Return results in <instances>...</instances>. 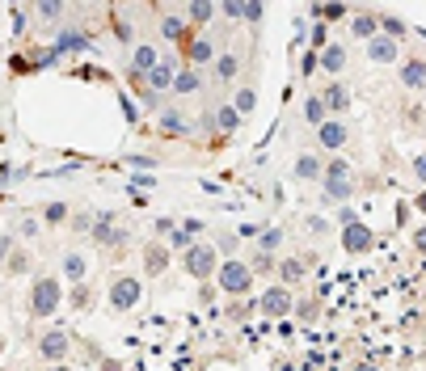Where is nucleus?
Wrapping results in <instances>:
<instances>
[{
  "label": "nucleus",
  "instance_id": "nucleus-55",
  "mask_svg": "<svg viewBox=\"0 0 426 371\" xmlns=\"http://www.w3.org/2000/svg\"><path fill=\"white\" fill-rule=\"evenodd\" d=\"M106 371H118V363H106Z\"/></svg>",
  "mask_w": 426,
  "mask_h": 371
},
{
  "label": "nucleus",
  "instance_id": "nucleus-13",
  "mask_svg": "<svg viewBox=\"0 0 426 371\" xmlns=\"http://www.w3.org/2000/svg\"><path fill=\"white\" fill-rule=\"evenodd\" d=\"M397 59H401V46L392 43L388 34H380V39L367 43V63H397Z\"/></svg>",
  "mask_w": 426,
  "mask_h": 371
},
{
  "label": "nucleus",
  "instance_id": "nucleus-35",
  "mask_svg": "<svg viewBox=\"0 0 426 371\" xmlns=\"http://www.w3.org/2000/svg\"><path fill=\"white\" fill-rule=\"evenodd\" d=\"M34 13H39L43 21H59V17H64V4H59V0H43Z\"/></svg>",
  "mask_w": 426,
  "mask_h": 371
},
{
  "label": "nucleus",
  "instance_id": "nucleus-5",
  "mask_svg": "<svg viewBox=\"0 0 426 371\" xmlns=\"http://www.w3.org/2000/svg\"><path fill=\"white\" fill-rule=\"evenodd\" d=\"M178 72H182V68H178V59L169 55V59H161V63L143 76V85H148V93H156V97H161V93H173V85H178Z\"/></svg>",
  "mask_w": 426,
  "mask_h": 371
},
{
  "label": "nucleus",
  "instance_id": "nucleus-4",
  "mask_svg": "<svg viewBox=\"0 0 426 371\" xmlns=\"http://www.w3.org/2000/svg\"><path fill=\"white\" fill-rule=\"evenodd\" d=\"M106 300H110V308H114V312H131V308L143 300V283L136 275H118L114 283H110Z\"/></svg>",
  "mask_w": 426,
  "mask_h": 371
},
{
  "label": "nucleus",
  "instance_id": "nucleus-40",
  "mask_svg": "<svg viewBox=\"0 0 426 371\" xmlns=\"http://www.w3.org/2000/svg\"><path fill=\"white\" fill-rule=\"evenodd\" d=\"M220 13H224L228 21H245V4H237V0H228V4H220Z\"/></svg>",
  "mask_w": 426,
  "mask_h": 371
},
{
  "label": "nucleus",
  "instance_id": "nucleus-26",
  "mask_svg": "<svg viewBox=\"0 0 426 371\" xmlns=\"http://www.w3.org/2000/svg\"><path fill=\"white\" fill-rule=\"evenodd\" d=\"M198 85H203V76H198L194 68H182V72H178V85H173V93H178V97H186V93H198Z\"/></svg>",
  "mask_w": 426,
  "mask_h": 371
},
{
  "label": "nucleus",
  "instance_id": "nucleus-23",
  "mask_svg": "<svg viewBox=\"0 0 426 371\" xmlns=\"http://www.w3.org/2000/svg\"><path fill=\"white\" fill-rule=\"evenodd\" d=\"M304 275H308V266H304L300 258H287V262H279V278H283V287L304 283Z\"/></svg>",
  "mask_w": 426,
  "mask_h": 371
},
{
  "label": "nucleus",
  "instance_id": "nucleus-54",
  "mask_svg": "<svg viewBox=\"0 0 426 371\" xmlns=\"http://www.w3.org/2000/svg\"><path fill=\"white\" fill-rule=\"evenodd\" d=\"M47 371H72V367H68V363H51Z\"/></svg>",
  "mask_w": 426,
  "mask_h": 371
},
{
  "label": "nucleus",
  "instance_id": "nucleus-51",
  "mask_svg": "<svg viewBox=\"0 0 426 371\" xmlns=\"http://www.w3.org/2000/svg\"><path fill=\"white\" fill-rule=\"evenodd\" d=\"M182 228H186L190 236H198V232H207V228H203V224H198V220H186V224H182Z\"/></svg>",
  "mask_w": 426,
  "mask_h": 371
},
{
  "label": "nucleus",
  "instance_id": "nucleus-18",
  "mask_svg": "<svg viewBox=\"0 0 426 371\" xmlns=\"http://www.w3.org/2000/svg\"><path fill=\"white\" fill-rule=\"evenodd\" d=\"M85 275H89L85 253H64V278H68V283H85Z\"/></svg>",
  "mask_w": 426,
  "mask_h": 371
},
{
  "label": "nucleus",
  "instance_id": "nucleus-22",
  "mask_svg": "<svg viewBox=\"0 0 426 371\" xmlns=\"http://www.w3.org/2000/svg\"><path fill=\"white\" fill-rule=\"evenodd\" d=\"M321 68L338 76V72L346 68V46H342V43H330V46H325V51H321Z\"/></svg>",
  "mask_w": 426,
  "mask_h": 371
},
{
  "label": "nucleus",
  "instance_id": "nucleus-27",
  "mask_svg": "<svg viewBox=\"0 0 426 371\" xmlns=\"http://www.w3.org/2000/svg\"><path fill=\"white\" fill-rule=\"evenodd\" d=\"M161 131H165V136H186L190 127L178 110H165V114H161Z\"/></svg>",
  "mask_w": 426,
  "mask_h": 371
},
{
  "label": "nucleus",
  "instance_id": "nucleus-49",
  "mask_svg": "<svg viewBox=\"0 0 426 371\" xmlns=\"http://www.w3.org/2000/svg\"><path fill=\"white\" fill-rule=\"evenodd\" d=\"M131 190H152V178H148V173H140V178H131Z\"/></svg>",
  "mask_w": 426,
  "mask_h": 371
},
{
  "label": "nucleus",
  "instance_id": "nucleus-31",
  "mask_svg": "<svg viewBox=\"0 0 426 371\" xmlns=\"http://www.w3.org/2000/svg\"><path fill=\"white\" fill-rule=\"evenodd\" d=\"M233 106H237V114H240V118H245V114H253V106H258V93H253V89H237Z\"/></svg>",
  "mask_w": 426,
  "mask_h": 371
},
{
  "label": "nucleus",
  "instance_id": "nucleus-10",
  "mask_svg": "<svg viewBox=\"0 0 426 371\" xmlns=\"http://www.w3.org/2000/svg\"><path fill=\"white\" fill-rule=\"evenodd\" d=\"M317 139H321V148H325V152H333V156H338V152L346 148L350 131H346V123H342V118H330L325 127H317Z\"/></svg>",
  "mask_w": 426,
  "mask_h": 371
},
{
  "label": "nucleus",
  "instance_id": "nucleus-52",
  "mask_svg": "<svg viewBox=\"0 0 426 371\" xmlns=\"http://www.w3.org/2000/svg\"><path fill=\"white\" fill-rule=\"evenodd\" d=\"M414 207H418V211H422V215H426V186H422V194L414 198Z\"/></svg>",
  "mask_w": 426,
  "mask_h": 371
},
{
  "label": "nucleus",
  "instance_id": "nucleus-1",
  "mask_svg": "<svg viewBox=\"0 0 426 371\" xmlns=\"http://www.w3.org/2000/svg\"><path fill=\"white\" fill-rule=\"evenodd\" d=\"M59 304H64V283L51 278V275H39L34 278V287H30V317L43 321V317H51Z\"/></svg>",
  "mask_w": 426,
  "mask_h": 371
},
{
  "label": "nucleus",
  "instance_id": "nucleus-39",
  "mask_svg": "<svg viewBox=\"0 0 426 371\" xmlns=\"http://www.w3.org/2000/svg\"><path fill=\"white\" fill-rule=\"evenodd\" d=\"M317 17H325V21H342V17H346V4H321V9H317Z\"/></svg>",
  "mask_w": 426,
  "mask_h": 371
},
{
  "label": "nucleus",
  "instance_id": "nucleus-34",
  "mask_svg": "<svg viewBox=\"0 0 426 371\" xmlns=\"http://www.w3.org/2000/svg\"><path fill=\"white\" fill-rule=\"evenodd\" d=\"M43 220H47V224H64V220H68V203H59V198L47 203V207H43Z\"/></svg>",
  "mask_w": 426,
  "mask_h": 371
},
{
  "label": "nucleus",
  "instance_id": "nucleus-25",
  "mask_svg": "<svg viewBox=\"0 0 426 371\" xmlns=\"http://www.w3.org/2000/svg\"><path fill=\"white\" fill-rule=\"evenodd\" d=\"M215 127H220L224 136H233V131L240 127V114H237V106H220V110H215Z\"/></svg>",
  "mask_w": 426,
  "mask_h": 371
},
{
  "label": "nucleus",
  "instance_id": "nucleus-41",
  "mask_svg": "<svg viewBox=\"0 0 426 371\" xmlns=\"http://www.w3.org/2000/svg\"><path fill=\"white\" fill-rule=\"evenodd\" d=\"M308 232H313V236H325V232H330V220H321V215H308Z\"/></svg>",
  "mask_w": 426,
  "mask_h": 371
},
{
  "label": "nucleus",
  "instance_id": "nucleus-12",
  "mask_svg": "<svg viewBox=\"0 0 426 371\" xmlns=\"http://www.w3.org/2000/svg\"><path fill=\"white\" fill-rule=\"evenodd\" d=\"M161 59H165V55H161L152 43H136V51H131V72H136V76H148Z\"/></svg>",
  "mask_w": 426,
  "mask_h": 371
},
{
  "label": "nucleus",
  "instance_id": "nucleus-30",
  "mask_svg": "<svg viewBox=\"0 0 426 371\" xmlns=\"http://www.w3.org/2000/svg\"><path fill=\"white\" fill-rule=\"evenodd\" d=\"M237 68H240L237 55H220V59H215V76H220V81H233V76H237Z\"/></svg>",
  "mask_w": 426,
  "mask_h": 371
},
{
  "label": "nucleus",
  "instance_id": "nucleus-50",
  "mask_svg": "<svg viewBox=\"0 0 426 371\" xmlns=\"http://www.w3.org/2000/svg\"><path fill=\"white\" fill-rule=\"evenodd\" d=\"M131 165H136V169H143V173H148V169H152L156 161H152V156H131Z\"/></svg>",
  "mask_w": 426,
  "mask_h": 371
},
{
  "label": "nucleus",
  "instance_id": "nucleus-3",
  "mask_svg": "<svg viewBox=\"0 0 426 371\" xmlns=\"http://www.w3.org/2000/svg\"><path fill=\"white\" fill-rule=\"evenodd\" d=\"M182 266H186L190 278H215L220 275V253H215V245H207V240H198L194 249H186L182 253Z\"/></svg>",
  "mask_w": 426,
  "mask_h": 371
},
{
  "label": "nucleus",
  "instance_id": "nucleus-20",
  "mask_svg": "<svg viewBox=\"0 0 426 371\" xmlns=\"http://www.w3.org/2000/svg\"><path fill=\"white\" fill-rule=\"evenodd\" d=\"M165 266H169V249H165V245H148V249H143V270H148V275H161Z\"/></svg>",
  "mask_w": 426,
  "mask_h": 371
},
{
  "label": "nucleus",
  "instance_id": "nucleus-14",
  "mask_svg": "<svg viewBox=\"0 0 426 371\" xmlns=\"http://www.w3.org/2000/svg\"><path fill=\"white\" fill-rule=\"evenodd\" d=\"M350 194H355L350 178H325V194H321V203H325V207H346V203H350Z\"/></svg>",
  "mask_w": 426,
  "mask_h": 371
},
{
  "label": "nucleus",
  "instance_id": "nucleus-8",
  "mask_svg": "<svg viewBox=\"0 0 426 371\" xmlns=\"http://www.w3.org/2000/svg\"><path fill=\"white\" fill-rule=\"evenodd\" d=\"M338 236H342V249H346L350 258H359V253H367V249L376 245V236H372L367 224H350V228H342Z\"/></svg>",
  "mask_w": 426,
  "mask_h": 371
},
{
  "label": "nucleus",
  "instance_id": "nucleus-24",
  "mask_svg": "<svg viewBox=\"0 0 426 371\" xmlns=\"http://www.w3.org/2000/svg\"><path fill=\"white\" fill-rule=\"evenodd\" d=\"M215 13H220V4H207V0H194V4H186V17L194 21V26H207Z\"/></svg>",
  "mask_w": 426,
  "mask_h": 371
},
{
  "label": "nucleus",
  "instance_id": "nucleus-16",
  "mask_svg": "<svg viewBox=\"0 0 426 371\" xmlns=\"http://www.w3.org/2000/svg\"><path fill=\"white\" fill-rule=\"evenodd\" d=\"M401 85L405 89H426V59H405L401 63Z\"/></svg>",
  "mask_w": 426,
  "mask_h": 371
},
{
  "label": "nucleus",
  "instance_id": "nucleus-43",
  "mask_svg": "<svg viewBox=\"0 0 426 371\" xmlns=\"http://www.w3.org/2000/svg\"><path fill=\"white\" fill-rule=\"evenodd\" d=\"M13 34H26V9L13 4Z\"/></svg>",
  "mask_w": 426,
  "mask_h": 371
},
{
  "label": "nucleus",
  "instance_id": "nucleus-33",
  "mask_svg": "<svg viewBox=\"0 0 426 371\" xmlns=\"http://www.w3.org/2000/svg\"><path fill=\"white\" fill-rule=\"evenodd\" d=\"M249 266H253V275H270V270H279V262H275V253H262V249L253 253V262H249Z\"/></svg>",
  "mask_w": 426,
  "mask_h": 371
},
{
  "label": "nucleus",
  "instance_id": "nucleus-47",
  "mask_svg": "<svg viewBox=\"0 0 426 371\" xmlns=\"http://www.w3.org/2000/svg\"><path fill=\"white\" fill-rule=\"evenodd\" d=\"M414 178H418V182L426 186V152L418 156V161H414Z\"/></svg>",
  "mask_w": 426,
  "mask_h": 371
},
{
  "label": "nucleus",
  "instance_id": "nucleus-19",
  "mask_svg": "<svg viewBox=\"0 0 426 371\" xmlns=\"http://www.w3.org/2000/svg\"><path fill=\"white\" fill-rule=\"evenodd\" d=\"M304 118H308L313 127H325V123H330V110H325V101H321V93H313V97H304Z\"/></svg>",
  "mask_w": 426,
  "mask_h": 371
},
{
  "label": "nucleus",
  "instance_id": "nucleus-48",
  "mask_svg": "<svg viewBox=\"0 0 426 371\" xmlns=\"http://www.w3.org/2000/svg\"><path fill=\"white\" fill-rule=\"evenodd\" d=\"M414 249H418V253L426 258V224H422L418 232H414Z\"/></svg>",
  "mask_w": 426,
  "mask_h": 371
},
{
  "label": "nucleus",
  "instance_id": "nucleus-15",
  "mask_svg": "<svg viewBox=\"0 0 426 371\" xmlns=\"http://www.w3.org/2000/svg\"><path fill=\"white\" fill-rule=\"evenodd\" d=\"M350 34H355V39H363V43L380 39V17H376V13H355V21H350Z\"/></svg>",
  "mask_w": 426,
  "mask_h": 371
},
{
  "label": "nucleus",
  "instance_id": "nucleus-17",
  "mask_svg": "<svg viewBox=\"0 0 426 371\" xmlns=\"http://www.w3.org/2000/svg\"><path fill=\"white\" fill-rule=\"evenodd\" d=\"M321 101H325V110L342 114V110L350 106V93H346V85H342V81H333V85H325V89H321Z\"/></svg>",
  "mask_w": 426,
  "mask_h": 371
},
{
  "label": "nucleus",
  "instance_id": "nucleus-37",
  "mask_svg": "<svg viewBox=\"0 0 426 371\" xmlns=\"http://www.w3.org/2000/svg\"><path fill=\"white\" fill-rule=\"evenodd\" d=\"M17 236H26V240L39 236V220L34 215H17Z\"/></svg>",
  "mask_w": 426,
  "mask_h": 371
},
{
  "label": "nucleus",
  "instance_id": "nucleus-21",
  "mask_svg": "<svg viewBox=\"0 0 426 371\" xmlns=\"http://www.w3.org/2000/svg\"><path fill=\"white\" fill-rule=\"evenodd\" d=\"M190 59H194V63H215V59H220V55H215V43H211L207 34L190 39Z\"/></svg>",
  "mask_w": 426,
  "mask_h": 371
},
{
  "label": "nucleus",
  "instance_id": "nucleus-38",
  "mask_svg": "<svg viewBox=\"0 0 426 371\" xmlns=\"http://www.w3.org/2000/svg\"><path fill=\"white\" fill-rule=\"evenodd\" d=\"M380 30H384V34H388V39H392V43H397V39H401V34H405V26H401V21H397V17H380Z\"/></svg>",
  "mask_w": 426,
  "mask_h": 371
},
{
  "label": "nucleus",
  "instance_id": "nucleus-36",
  "mask_svg": "<svg viewBox=\"0 0 426 371\" xmlns=\"http://www.w3.org/2000/svg\"><path fill=\"white\" fill-rule=\"evenodd\" d=\"M26 270H30V258H26L21 249H13V253H9V275H26Z\"/></svg>",
  "mask_w": 426,
  "mask_h": 371
},
{
  "label": "nucleus",
  "instance_id": "nucleus-45",
  "mask_svg": "<svg viewBox=\"0 0 426 371\" xmlns=\"http://www.w3.org/2000/svg\"><path fill=\"white\" fill-rule=\"evenodd\" d=\"M313 46H330V30H325V26L313 30Z\"/></svg>",
  "mask_w": 426,
  "mask_h": 371
},
{
  "label": "nucleus",
  "instance_id": "nucleus-7",
  "mask_svg": "<svg viewBox=\"0 0 426 371\" xmlns=\"http://www.w3.org/2000/svg\"><path fill=\"white\" fill-rule=\"evenodd\" d=\"M68 350H72V337H68V329H51L39 337V355L47 359V363H68Z\"/></svg>",
  "mask_w": 426,
  "mask_h": 371
},
{
  "label": "nucleus",
  "instance_id": "nucleus-9",
  "mask_svg": "<svg viewBox=\"0 0 426 371\" xmlns=\"http://www.w3.org/2000/svg\"><path fill=\"white\" fill-rule=\"evenodd\" d=\"M291 173H295V182H325V161L317 152H300Z\"/></svg>",
  "mask_w": 426,
  "mask_h": 371
},
{
  "label": "nucleus",
  "instance_id": "nucleus-6",
  "mask_svg": "<svg viewBox=\"0 0 426 371\" xmlns=\"http://www.w3.org/2000/svg\"><path fill=\"white\" fill-rule=\"evenodd\" d=\"M258 308H262L270 321H283V317L291 312V308H295V304H291V291H287L283 283H275V287H266V291H262Z\"/></svg>",
  "mask_w": 426,
  "mask_h": 371
},
{
  "label": "nucleus",
  "instance_id": "nucleus-44",
  "mask_svg": "<svg viewBox=\"0 0 426 371\" xmlns=\"http://www.w3.org/2000/svg\"><path fill=\"white\" fill-rule=\"evenodd\" d=\"M317 68H321V59H317V55H313V51H308V55H304V63H300V72H304V76H308V72H317Z\"/></svg>",
  "mask_w": 426,
  "mask_h": 371
},
{
  "label": "nucleus",
  "instance_id": "nucleus-28",
  "mask_svg": "<svg viewBox=\"0 0 426 371\" xmlns=\"http://www.w3.org/2000/svg\"><path fill=\"white\" fill-rule=\"evenodd\" d=\"M186 21H182V17H161V39H169V43H173V39H186Z\"/></svg>",
  "mask_w": 426,
  "mask_h": 371
},
{
  "label": "nucleus",
  "instance_id": "nucleus-42",
  "mask_svg": "<svg viewBox=\"0 0 426 371\" xmlns=\"http://www.w3.org/2000/svg\"><path fill=\"white\" fill-rule=\"evenodd\" d=\"M338 224H342V228L359 224V220H355V207H350V203H346V207H338Z\"/></svg>",
  "mask_w": 426,
  "mask_h": 371
},
{
  "label": "nucleus",
  "instance_id": "nucleus-11",
  "mask_svg": "<svg viewBox=\"0 0 426 371\" xmlns=\"http://www.w3.org/2000/svg\"><path fill=\"white\" fill-rule=\"evenodd\" d=\"M93 240H97V245H106V249H118V245L127 240V232H123L118 224H114V215H97Z\"/></svg>",
  "mask_w": 426,
  "mask_h": 371
},
{
  "label": "nucleus",
  "instance_id": "nucleus-32",
  "mask_svg": "<svg viewBox=\"0 0 426 371\" xmlns=\"http://www.w3.org/2000/svg\"><path fill=\"white\" fill-rule=\"evenodd\" d=\"M325 178H350V161L338 152V156H330L325 161Z\"/></svg>",
  "mask_w": 426,
  "mask_h": 371
},
{
  "label": "nucleus",
  "instance_id": "nucleus-2",
  "mask_svg": "<svg viewBox=\"0 0 426 371\" xmlns=\"http://www.w3.org/2000/svg\"><path fill=\"white\" fill-rule=\"evenodd\" d=\"M253 266L249 262H237V258H228V262H220V275H215V287L224 291V295H245L249 287H253Z\"/></svg>",
  "mask_w": 426,
  "mask_h": 371
},
{
  "label": "nucleus",
  "instance_id": "nucleus-29",
  "mask_svg": "<svg viewBox=\"0 0 426 371\" xmlns=\"http://www.w3.org/2000/svg\"><path fill=\"white\" fill-rule=\"evenodd\" d=\"M283 245V228H266V232H258V249L262 253H275Z\"/></svg>",
  "mask_w": 426,
  "mask_h": 371
},
{
  "label": "nucleus",
  "instance_id": "nucleus-46",
  "mask_svg": "<svg viewBox=\"0 0 426 371\" xmlns=\"http://www.w3.org/2000/svg\"><path fill=\"white\" fill-rule=\"evenodd\" d=\"M262 13H266L262 4H245V21H262Z\"/></svg>",
  "mask_w": 426,
  "mask_h": 371
},
{
  "label": "nucleus",
  "instance_id": "nucleus-53",
  "mask_svg": "<svg viewBox=\"0 0 426 371\" xmlns=\"http://www.w3.org/2000/svg\"><path fill=\"white\" fill-rule=\"evenodd\" d=\"M350 371H380V367H376V363H355Z\"/></svg>",
  "mask_w": 426,
  "mask_h": 371
}]
</instances>
